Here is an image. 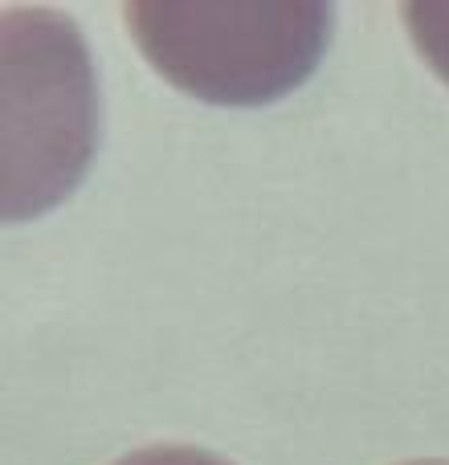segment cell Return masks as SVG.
Here are the masks:
<instances>
[{
	"label": "cell",
	"instance_id": "cell-3",
	"mask_svg": "<svg viewBox=\"0 0 449 465\" xmlns=\"http://www.w3.org/2000/svg\"><path fill=\"white\" fill-rule=\"evenodd\" d=\"M404 29H409L417 54L434 65L437 78L449 82V5H437V0H413V5L401 8Z\"/></svg>",
	"mask_w": 449,
	"mask_h": 465
},
{
	"label": "cell",
	"instance_id": "cell-5",
	"mask_svg": "<svg viewBox=\"0 0 449 465\" xmlns=\"http://www.w3.org/2000/svg\"><path fill=\"white\" fill-rule=\"evenodd\" d=\"M409 465H449V461H409Z\"/></svg>",
	"mask_w": 449,
	"mask_h": 465
},
{
	"label": "cell",
	"instance_id": "cell-2",
	"mask_svg": "<svg viewBox=\"0 0 449 465\" xmlns=\"http://www.w3.org/2000/svg\"><path fill=\"white\" fill-rule=\"evenodd\" d=\"M5 217L45 213L82 180L98 90L78 25L49 8L5 13Z\"/></svg>",
	"mask_w": 449,
	"mask_h": 465
},
{
	"label": "cell",
	"instance_id": "cell-4",
	"mask_svg": "<svg viewBox=\"0 0 449 465\" xmlns=\"http://www.w3.org/2000/svg\"><path fill=\"white\" fill-rule=\"evenodd\" d=\"M115 465H229L217 453L196 450V445H152V450H135L131 458Z\"/></svg>",
	"mask_w": 449,
	"mask_h": 465
},
{
	"label": "cell",
	"instance_id": "cell-1",
	"mask_svg": "<svg viewBox=\"0 0 449 465\" xmlns=\"http://www.w3.org/2000/svg\"><path fill=\"white\" fill-rule=\"evenodd\" d=\"M123 21L147 62L185 94L257 106L311 78L331 41L335 13L319 0H131Z\"/></svg>",
	"mask_w": 449,
	"mask_h": 465
}]
</instances>
